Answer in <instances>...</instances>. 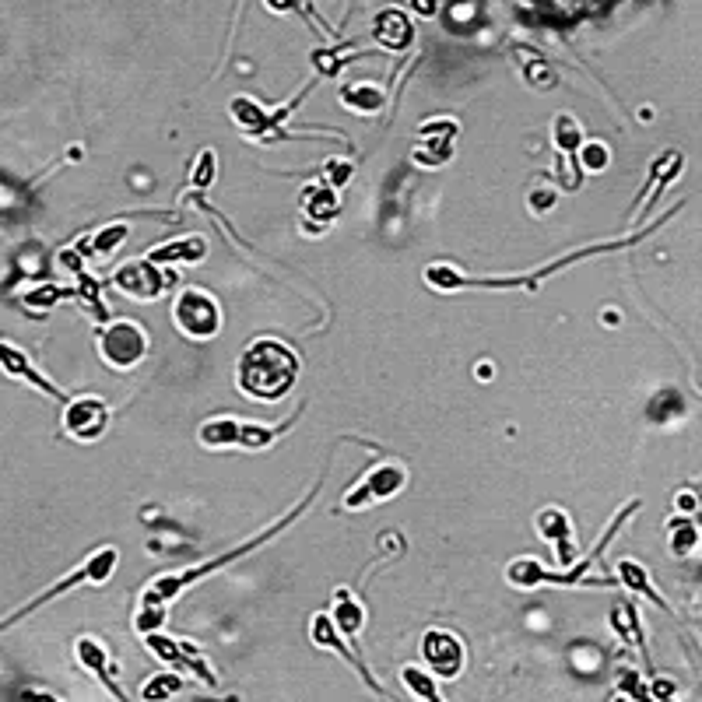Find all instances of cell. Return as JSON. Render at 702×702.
Returning a JSON list of instances; mask_svg holds the SVG:
<instances>
[{
	"mask_svg": "<svg viewBox=\"0 0 702 702\" xmlns=\"http://www.w3.org/2000/svg\"><path fill=\"white\" fill-rule=\"evenodd\" d=\"M204 253H208L204 239L201 236H187V239H176V243L155 246V250L148 253V260H151V264H180V260L194 264V260H201Z\"/></svg>",
	"mask_w": 702,
	"mask_h": 702,
	"instance_id": "20",
	"label": "cell"
},
{
	"mask_svg": "<svg viewBox=\"0 0 702 702\" xmlns=\"http://www.w3.org/2000/svg\"><path fill=\"white\" fill-rule=\"evenodd\" d=\"M306 215L320 218V222H330L337 215V194L323 183V187L306 190Z\"/></svg>",
	"mask_w": 702,
	"mask_h": 702,
	"instance_id": "28",
	"label": "cell"
},
{
	"mask_svg": "<svg viewBox=\"0 0 702 702\" xmlns=\"http://www.w3.org/2000/svg\"><path fill=\"white\" fill-rule=\"evenodd\" d=\"M516 60H520V67H523V78L531 81L534 88H552V85H559V74H555L552 67H548L545 60H541V53L516 46Z\"/></svg>",
	"mask_w": 702,
	"mask_h": 702,
	"instance_id": "23",
	"label": "cell"
},
{
	"mask_svg": "<svg viewBox=\"0 0 702 702\" xmlns=\"http://www.w3.org/2000/svg\"><path fill=\"white\" fill-rule=\"evenodd\" d=\"M309 636H313L316 646H327V650H337V653H341V657L348 660V664L355 667V671H359L362 678H366V685L373 688V692H380V681H376L373 674H369V667L359 660V653L351 650V646L341 643V636H337V629H334V622H330L327 611H320V615L313 618V625H309Z\"/></svg>",
	"mask_w": 702,
	"mask_h": 702,
	"instance_id": "16",
	"label": "cell"
},
{
	"mask_svg": "<svg viewBox=\"0 0 702 702\" xmlns=\"http://www.w3.org/2000/svg\"><path fill=\"white\" fill-rule=\"evenodd\" d=\"M351 180V162H327V187L330 190H337V187H344V183Z\"/></svg>",
	"mask_w": 702,
	"mask_h": 702,
	"instance_id": "36",
	"label": "cell"
},
{
	"mask_svg": "<svg viewBox=\"0 0 702 702\" xmlns=\"http://www.w3.org/2000/svg\"><path fill=\"white\" fill-rule=\"evenodd\" d=\"M615 702H629V699H625V695H618V699Z\"/></svg>",
	"mask_w": 702,
	"mask_h": 702,
	"instance_id": "41",
	"label": "cell"
},
{
	"mask_svg": "<svg viewBox=\"0 0 702 702\" xmlns=\"http://www.w3.org/2000/svg\"><path fill=\"white\" fill-rule=\"evenodd\" d=\"M148 355V330L134 320H109L99 330V359L116 373H130Z\"/></svg>",
	"mask_w": 702,
	"mask_h": 702,
	"instance_id": "5",
	"label": "cell"
},
{
	"mask_svg": "<svg viewBox=\"0 0 702 702\" xmlns=\"http://www.w3.org/2000/svg\"><path fill=\"white\" fill-rule=\"evenodd\" d=\"M576 158H580V165L587 172H604L611 165V151H608V144H601V141H583Z\"/></svg>",
	"mask_w": 702,
	"mask_h": 702,
	"instance_id": "30",
	"label": "cell"
},
{
	"mask_svg": "<svg viewBox=\"0 0 702 702\" xmlns=\"http://www.w3.org/2000/svg\"><path fill=\"white\" fill-rule=\"evenodd\" d=\"M74 657H78V664L85 667V671H92L95 678L102 681V688H106V692L113 695L116 702H130L127 692H123V688L116 685V674L109 671V650L99 643V639L81 636L78 643H74Z\"/></svg>",
	"mask_w": 702,
	"mask_h": 702,
	"instance_id": "12",
	"label": "cell"
},
{
	"mask_svg": "<svg viewBox=\"0 0 702 702\" xmlns=\"http://www.w3.org/2000/svg\"><path fill=\"white\" fill-rule=\"evenodd\" d=\"M22 702H60V699H57V695H50V692H39V688H25Z\"/></svg>",
	"mask_w": 702,
	"mask_h": 702,
	"instance_id": "39",
	"label": "cell"
},
{
	"mask_svg": "<svg viewBox=\"0 0 702 702\" xmlns=\"http://www.w3.org/2000/svg\"><path fill=\"white\" fill-rule=\"evenodd\" d=\"M373 43H380L383 50L401 53L415 43V25H411V18L401 8H383L373 18Z\"/></svg>",
	"mask_w": 702,
	"mask_h": 702,
	"instance_id": "13",
	"label": "cell"
},
{
	"mask_svg": "<svg viewBox=\"0 0 702 702\" xmlns=\"http://www.w3.org/2000/svg\"><path fill=\"white\" fill-rule=\"evenodd\" d=\"M172 281V274L158 271L148 257H137V260H127L113 271V285L120 288L123 295L130 299H141V302H151L165 292V285Z\"/></svg>",
	"mask_w": 702,
	"mask_h": 702,
	"instance_id": "10",
	"label": "cell"
},
{
	"mask_svg": "<svg viewBox=\"0 0 702 702\" xmlns=\"http://www.w3.org/2000/svg\"><path fill=\"white\" fill-rule=\"evenodd\" d=\"M267 11H274V15H288V11L299 8V0H264Z\"/></svg>",
	"mask_w": 702,
	"mask_h": 702,
	"instance_id": "38",
	"label": "cell"
},
{
	"mask_svg": "<svg viewBox=\"0 0 702 702\" xmlns=\"http://www.w3.org/2000/svg\"><path fill=\"white\" fill-rule=\"evenodd\" d=\"M176 692H183V678H180V674L162 671V674H155V678L144 681L141 699L144 702H165L169 695H176Z\"/></svg>",
	"mask_w": 702,
	"mask_h": 702,
	"instance_id": "27",
	"label": "cell"
},
{
	"mask_svg": "<svg viewBox=\"0 0 702 702\" xmlns=\"http://www.w3.org/2000/svg\"><path fill=\"white\" fill-rule=\"evenodd\" d=\"M116 566H120V552H116L113 545H102L99 552H92L85 562H81L74 573H67L60 583H53V587H46L39 597H32L25 608H18L15 615H8L4 622H0V632L4 629H11L15 622H22L25 615H32V611H39L43 604H50L53 597H64L67 590H74V587H81V583H92V587H102V583H109V576L116 573Z\"/></svg>",
	"mask_w": 702,
	"mask_h": 702,
	"instance_id": "3",
	"label": "cell"
},
{
	"mask_svg": "<svg viewBox=\"0 0 702 702\" xmlns=\"http://www.w3.org/2000/svg\"><path fill=\"white\" fill-rule=\"evenodd\" d=\"M144 646H148V650L155 653L162 664L176 667V671H190L197 681H204L208 688L218 685V678H215V671L208 667V660H204L190 643H176V639H169L165 632H148V636H144Z\"/></svg>",
	"mask_w": 702,
	"mask_h": 702,
	"instance_id": "8",
	"label": "cell"
},
{
	"mask_svg": "<svg viewBox=\"0 0 702 702\" xmlns=\"http://www.w3.org/2000/svg\"><path fill=\"white\" fill-rule=\"evenodd\" d=\"M538 534L548 541V545H555V555H559L562 566H569V562L576 559V545H573V523H569V516L562 513V509H541L538 513Z\"/></svg>",
	"mask_w": 702,
	"mask_h": 702,
	"instance_id": "15",
	"label": "cell"
},
{
	"mask_svg": "<svg viewBox=\"0 0 702 702\" xmlns=\"http://www.w3.org/2000/svg\"><path fill=\"white\" fill-rule=\"evenodd\" d=\"M439 4H443V0H411L415 15H422V18H436L439 15Z\"/></svg>",
	"mask_w": 702,
	"mask_h": 702,
	"instance_id": "37",
	"label": "cell"
},
{
	"mask_svg": "<svg viewBox=\"0 0 702 702\" xmlns=\"http://www.w3.org/2000/svg\"><path fill=\"white\" fill-rule=\"evenodd\" d=\"M341 102L351 109V113L373 116L376 109H383L387 95H383V88L369 85V81H355V85H344V88H341Z\"/></svg>",
	"mask_w": 702,
	"mask_h": 702,
	"instance_id": "22",
	"label": "cell"
},
{
	"mask_svg": "<svg viewBox=\"0 0 702 702\" xmlns=\"http://www.w3.org/2000/svg\"><path fill=\"white\" fill-rule=\"evenodd\" d=\"M695 545H699V531H695V523L692 520H674V527H671V552L688 555Z\"/></svg>",
	"mask_w": 702,
	"mask_h": 702,
	"instance_id": "33",
	"label": "cell"
},
{
	"mask_svg": "<svg viewBox=\"0 0 702 702\" xmlns=\"http://www.w3.org/2000/svg\"><path fill=\"white\" fill-rule=\"evenodd\" d=\"M229 116L232 123H236L239 130H243L246 137H257V141H264L267 134V109L260 106V102H253L250 95H236L229 106Z\"/></svg>",
	"mask_w": 702,
	"mask_h": 702,
	"instance_id": "18",
	"label": "cell"
},
{
	"mask_svg": "<svg viewBox=\"0 0 702 702\" xmlns=\"http://www.w3.org/2000/svg\"><path fill=\"white\" fill-rule=\"evenodd\" d=\"M552 201H555V197H552V194H541V197H531V208H534V211H538V215H545V211H548V208H552Z\"/></svg>",
	"mask_w": 702,
	"mask_h": 702,
	"instance_id": "40",
	"label": "cell"
},
{
	"mask_svg": "<svg viewBox=\"0 0 702 702\" xmlns=\"http://www.w3.org/2000/svg\"><path fill=\"white\" fill-rule=\"evenodd\" d=\"M552 137H555V144H559L562 155H569V158H576L580 144L587 141V137H583V127L569 113H559L552 120Z\"/></svg>",
	"mask_w": 702,
	"mask_h": 702,
	"instance_id": "24",
	"label": "cell"
},
{
	"mask_svg": "<svg viewBox=\"0 0 702 702\" xmlns=\"http://www.w3.org/2000/svg\"><path fill=\"white\" fill-rule=\"evenodd\" d=\"M0 369H4V373H8V376H15V380L32 383V387H36L39 394L53 397V401H60V404L67 401L64 390H60L53 380H46V376L39 373L36 366H32V362H29V351L15 348V344H8V341H0Z\"/></svg>",
	"mask_w": 702,
	"mask_h": 702,
	"instance_id": "11",
	"label": "cell"
},
{
	"mask_svg": "<svg viewBox=\"0 0 702 702\" xmlns=\"http://www.w3.org/2000/svg\"><path fill=\"white\" fill-rule=\"evenodd\" d=\"M453 137H457V123L453 120H432L422 127V144L415 148V162L422 165H443L453 155Z\"/></svg>",
	"mask_w": 702,
	"mask_h": 702,
	"instance_id": "14",
	"label": "cell"
},
{
	"mask_svg": "<svg viewBox=\"0 0 702 702\" xmlns=\"http://www.w3.org/2000/svg\"><path fill=\"white\" fill-rule=\"evenodd\" d=\"M299 380V355L278 337H257L236 362V383L246 397L274 404Z\"/></svg>",
	"mask_w": 702,
	"mask_h": 702,
	"instance_id": "2",
	"label": "cell"
},
{
	"mask_svg": "<svg viewBox=\"0 0 702 702\" xmlns=\"http://www.w3.org/2000/svg\"><path fill=\"white\" fill-rule=\"evenodd\" d=\"M172 323L190 337V341H211L222 330V306L208 288H183L172 299Z\"/></svg>",
	"mask_w": 702,
	"mask_h": 702,
	"instance_id": "4",
	"label": "cell"
},
{
	"mask_svg": "<svg viewBox=\"0 0 702 702\" xmlns=\"http://www.w3.org/2000/svg\"><path fill=\"white\" fill-rule=\"evenodd\" d=\"M401 681H404V688H408L411 695H418V699H425V702H443V695H439L436 681H432L429 674L422 671V667H404V671H401Z\"/></svg>",
	"mask_w": 702,
	"mask_h": 702,
	"instance_id": "29",
	"label": "cell"
},
{
	"mask_svg": "<svg viewBox=\"0 0 702 702\" xmlns=\"http://www.w3.org/2000/svg\"><path fill=\"white\" fill-rule=\"evenodd\" d=\"M422 660L432 674H439L443 681H453L460 671H464L467 650H464V643H460L457 632L429 629L422 636Z\"/></svg>",
	"mask_w": 702,
	"mask_h": 702,
	"instance_id": "9",
	"label": "cell"
},
{
	"mask_svg": "<svg viewBox=\"0 0 702 702\" xmlns=\"http://www.w3.org/2000/svg\"><path fill=\"white\" fill-rule=\"evenodd\" d=\"M78 292H81V302H88V309H92L95 320H99V323H109L106 309H102V302H99V285H95L92 278H81Z\"/></svg>",
	"mask_w": 702,
	"mask_h": 702,
	"instance_id": "34",
	"label": "cell"
},
{
	"mask_svg": "<svg viewBox=\"0 0 702 702\" xmlns=\"http://www.w3.org/2000/svg\"><path fill=\"white\" fill-rule=\"evenodd\" d=\"M215 180V151H201V162L194 165V187L204 190Z\"/></svg>",
	"mask_w": 702,
	"mask_h": 702,
	"instance_id": "35",
	"label": "cell"
},
{
	"mask_svg": "<svg viewBox=\"0 0 702 702\" xmlns=\"http://www.w3.org/2000/svg\"><path fill=\"white\" fill-rule=\"evenodd\" d=\"M316 492H320V481H316L313 488H309V495L299 502V506L292 509V513H285L281 516L274 527H267V531H260L257 538H250V541H243V545H236V548H229L225 555H215V559H208V562H201V566H190V569H180V573H162V576H155V580L148 583V590L141 594V608H137V618H134V629L141 632V636H148V632H158L162 629V622H165V615H169V608H172V601L183 594L187 587H194L197 580H204V576H211L215 569H225L229 562H236V559H243L246 552H253V548H260V545H267V541L274 538V534H281L285 527H292V520H299L302 513L309 509V502L316 499Z\"/></svg>",
	"mask_w": 702,
	"mask_h": 702,
	"instance_id": "1",
	"label": "cell"
},
{
	"mask_svg": "<svg viewBox=\"0 0 702 702\" xmlns=\"http://www.w3.org/2000/svg\"><path fill=\"white\" fill-rule=\"evenodd\" d=\"M239 418L232 415H215L197 429V439H201L208 450H225V446H239Z\"/></svg>",
	"mask_w": 702,
	"mask_h": 702,
	"instance_id": "19",
	"label": "cell"
},
{
	"mask_svg": "<svg viewBox=\"0 0 702 702\" xmlns=\"http://www.w3.org/2000/svg\"><path fill=\"white\" fill-rule=\"evenodd\" d=\"M127 236H130V225L120 218V222H113V225H106V229H102V232H95L92 243H88V246L81 243L78 250H81V253L92 250V253H99V257H109V253H113V250H120L123 239H127Z\"/></svg>",
	"mask_w": 702,
	"mask_h": 702,
	"instance_id": "25",
	"label": "cell"
},
{
	"mask_svg": "<svg viewBox=\"0 0 702 702\" xmlns=\"http://www.w3.org/2000/svg\"><path fill=\"white\" fill-rule=\"evenodd\" d=\"M64 432L81 443H92L109 429V404L102 397H67L64 401V418H60Z\"/></svg>",
	"mask_w": 702,
	"mask_h": 702,
	"instance_id": "7",
	"label": "cell"
},
{
	"mask_svg": "<svg viewBox=\"0 0 702 702\" xmlns=\"http://www.w3.org/2000/svg\"><path fill=\"white\" fill-rule=\"evenodd\" d=\"M330 622H334L337 632H344L351 643V650L359 653V632L366 629V608H362L355 597H351V590H337L334 594V611H330Z\"/></svg>",
	"mask_w": 702,
	"mask_h": 702,
	"instance_id": "17",
	"label": "cell"
},
{
	"mask_svg": "<svg viewBox=\"0 0 702 702\" xmlns=\"http://www.w3.org/2000/svg\"><path fill=\"white\" fill-rule=\"evenodd\" d=\"M404 485H408V471H404V464H397V460H387V464L373 467V471H369L366 478L359 481V485L351 488V492L344 495L341 506L344 509H362V506H369V502L394 499V495H401Z\"/></svg>",
	"mask_w": 702,
	"mask_h": 702,
	"instance_id": "6",
	"label": "cell"
},
{
	"mask_svg": "<svg viewBox=\"0 0 702 702\" xmlns=\"http://www.w3.org/2000/svg\"><path fill=\"white\" fill-rule=\"evenodd\" d=\"M618 583H622V587H629L632 594H639V597H650V604H657V608H664V611H671V604L664 601V597L657 594V590H653V583H650V573H646L643 566H639V562H632V559H622L618 562Z\"/></svg>",
	"mask_w": 702,
	"mask_h": 702,
	"instance_id": "21",
	"label": "cell"
},
{
	"mask_svg": "<svg viewBox=\"0 0 702 702\" xmlns=\"http://www.w3.org/2000/svg\"><path fill=\"white\" fill-rule=\"evenodd\" d=\"M611 622H615V629L622 632L629 643H636L639 650L646 653V643H643V636H639V618H636V608H632V601H625L622 608L611 615Z\"/></svg>",
	"mask_w": 702,
	"mask_h": 702,
	"instance_id": "31",
	"label": "cell"
},
{
	"mask_svg": "<svg viewBox=\"0 0 702 702\" xmlns=\"http://www.w3.org/2000/svg\"><path fill=\"white\" fill-rule=\"evenodd\" d=\"M285 429H288V425H250V422H243V425H239V446H246V450H264V446H271Z\"/></svg>",
	"mask_w": 702,
	"mask_h": 702,
	"instance_id": "26",
	"label": "cell"
},
{
	"mask_svg": "<svg viewBox=\"0 0 702 702\" xmlns=\"http://www.w3.org/2000/svg\"><path fill=\"white\" fill-rule=\"evenodd\" d=\"M425 281H429L432 288H439V292H457V288H464V274H457L446 264H432L429 271H425Z\"/></svg>",
	"mask_w": 702,
	"mask_h": 702,
	"instance_id": "32",
	"label": "cell"
}]
</instances>
